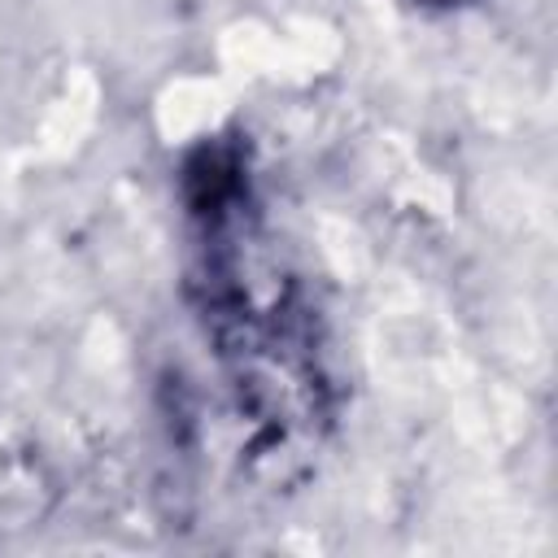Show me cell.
Returning <instances> with one entry per match:
<instances>
[{"instance_id": "cell-1", "label": "cell", "mask_w": 558, "mask_h": 558, "mask_svg": "<svg viewBox=\"0 0 558 558\" xmlns=\"http://www.w3.org/2000/svg\"><path fill=\"white\" fill-rule=\"evenodd\" d=\"M440 4H458V0H440Z\"/></svg>"}]
</instances>
